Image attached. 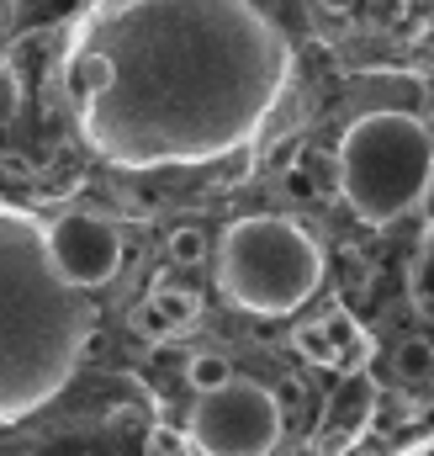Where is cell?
Returning a JSON list of instances; mask_svg holds the SVG:
<instances>
[{"label":"cell","mask_w":434,"mask_h":456,"mask_svg":"<svg viewBox=\"0 0 434 456\" xmlns=\"http://www.w3.org/2000/svg\"><path fill=\"white\" fill-rule=\"evenodd\" d=\"M297 350L313 361V366H324V371H339V355H334V345H328V335H324V324H302L297 330Z\"/></svg>","instance_id":"30bf717a"},{"label":"cell","mask_w":434,"mask_h":456,"mask_svg":"<svg viewBox=\"0 0 434 456\" xmlns=\"http://www.w3.org/2000/svg\"><path fill=\"white\" fill-rule=\"evenodd\" d=\"M324 281V249L292 218H238L217 249V287L233 308L281 319Z\"/></svg>","instance_id":"7a4b0ae2"},{"label":"cell","mask_w":434,"mask_h":456,"mask_svg":"<svg viewBox=\"0 0 434 456\" xmlns=\"http://www.w3.org/2000/svg\"><path fill=\"white\" fill-rule=\"evenodd\" d=\"M186 441L202 456H270L281 441V403L249 377H228L191 403Z\"/></svg>","instance_id":"3957f363"},{"label":"cell","mask_w":434,"mask_h":456,"mask_svg":"<svg viewBox=\"0 0 434 456\" xmlns=\"http://www.w3.org/2000/svg\"><path fill=\"white\" fill-rule=\"evenodd\" d=\"M408 297H414V308H430V244H419V255H414V271H408Z\"/></svg>","instance_id":"7c38bea8"},{"label":"cell","mask_w":434,"mask_h":456,"mask_svg":"<svg viewBox=\"0 0 434 456\" xmlns=\"http://www.w3.org/2000/svg\"><path fill=\"white\" fill-rule=\"evenodd\" d=\"M339 191L366 224H398L430 191V127L414 112H366L339 138Z\"/></svg>","instance_id":"6da1fadb"},{"label":"cell","mask_w":434,"mask_h":456,"mask_svg":"<svg viewBox=\"0 0 434 456\" xmlns=\"http://www.w3.org/2000/svg\"><path fill=\"white\" fill-rule=\"evenodd\" d=\"M318 5H324V11H339V16H344V11H355V0H318Z\"/></svg>","instance_id":"9a60e30c"},{"label":"cell","mask_w":434,"mask_h":456,"mask_svg":"<svg viewBox=\"0 0 434 456\" xmlns=\"http://www.w3.org/2000/svg\"><path fill=\"white\" fill-rule=\"evenodd\" d=\"M149 297H154V303L165 308V319H170L175 330L197 319V297H191V292H181V287H170V276H159V287H154Z\"/></svg>","instance_id":"52a82bcc"},{"label":"cell","mask_w":434,"mask_h":456,"mask_svg":"<svg viewBox=\"0 0 434 456\" xmlns=\"http://www.w3.org/2000/svg\"><path fill=\"white\" fill-rule=\"evenodd\" d=\"M149 456H186V436H175V430H149Z\"/></svg>","instance_id":"5bb4252c"},{"label":"cell","mask_w":434,"mask_h":456,"mask_svg":"<svg viewBox=\"0 0 434 456\" xmlns=\"http://www.w3.org/2000/svg\"><path fill=\"white\" fill-rule=\"evenodd\" d=\"M324 335H328V345H334V355H339V371L355 366V361L366 355V335H360V324H355L344 308H334V314L324 319Z\"/></svg>","instance_id":"5b68a950"},{"label":"cell","mask_w":434,"mask_h":456,"mask_svg":"<svg viewBox=\"0 0 434 456\" xmlns=\"http://www.w3.org/2000/svg\"><path fill=\"white\" fill-rule=\"evenodd\" d=\"M48 260L59 271V281L69 287H107L111 276L122 271V233L111 218L96 213H64L59 224L48 228Z\"/></svg>","instance_id":"277c9868"},{"label":"cell","mask_w":434,"mask_h":456,"mask_svg":"<svg viewBox=\"0 0 434 456\" xmlns=\"http://www.w3.org/2000/svg\"><path fill=\"white\" fill-rule=\"evenodd\" d=\"M133 330H138L143 340H170V335H175V324L165 319V308H159L154 297H143V303L133 308Z\"/></svg>","instance_id":"8fae6325"},{"label":"cell","mask_w":434,"mask_h":456,"mask_svg":"<svg viewBox=\"0 0 434 456\" xmlns=\"http://www.w3.org/2000/svg\"><path fill=\"white\" fill-rule=\"evenodd\" d=\"M281 191L297 197V202H313V197H318V181L308 175V165H286V170H281Z\"/></svg>","instance_id":"4fadbf2b"},{"label":"cell","mask_w":434,"mask_h":456,"mask_svg":"<svg viewBox=\"0 0 434 456\" xmlns=\"http://www.w3.org/2000/svg\"><path fill=\"white\" fill-rule=\"evenodd\" d=\"M202 260H207V233H202V228H175V233H170V265H186V271H191V265H202Z\"/></svg>","instance_id":"9c48e42d"},{"label":"cell","mask_w":434,"mask_h":456,"mask_svg":"<svg viewBox=\"0 0 434 456\" xmlns=\"http://www.w3.org/2000/svg\"><path fill=\"white\" fill-rule=\"evenodd\" d=\"M392 371L403 377V382H424L430 377V340H403L398 345V355H392Z\"/></svg>","instance_id":"ba28073f"},{"label":"cell","mask_w":434,"mask_h":456,"mask_svg":"<svg viewBox=\"0 0 434 456\" xmlns=\"http://www.w3.org/2000/svg\"><path fill=\"white\" fill-rule=\"evenodd\" d=\"M228 377H233V361H228L222 350H197V355L186 361V382H191L197 393H207V387L228 382Z\"/></svg>","instance_id":"8992f818"}]
</instances>
